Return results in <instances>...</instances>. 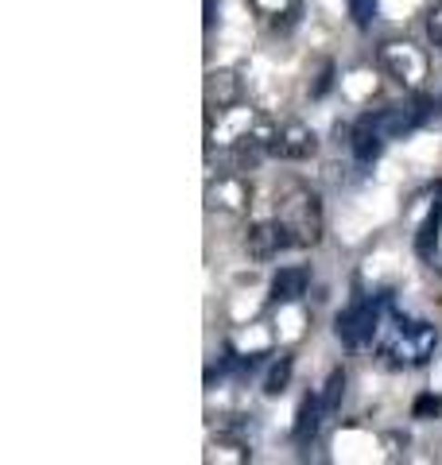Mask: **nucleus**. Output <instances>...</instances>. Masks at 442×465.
Segmentation results:
<instances>
[{"label": "nucleus", "instance_id": "nucleus-1", "mask_svg": "<svg viewBox=\"0 0 442 465\" xmlns=\"http://www.w3.org/2000/svg\"><path fill=\"white\" fill-rule=\"evenodd\" d=\"M276 222L287 229L291 237V249H315L322 241V202L311 186H299L291 183L279 191L276 202Z\"/></svg>", "mask_w": 442, "mask_h": 465}, {"label": "nucleus", "instance_id": "nucleus-2", "mask_svg": "<svg viewBox=\"0 0 442 465\" xmlns=\"http://www.w3.org/2000/svg\"><path fill=\"white\" fill-rule=\"evenodd\" d=\"M438 349V330L427 322H396V330L380 345V361L392 369H416L427 365Z\"/></svg>", "mask_w": 442, "mask_h": 465}, {"label": "nucleus", "instance_id": "nucleus-3", "mask_svg": "<svg viewBox=\"0 0 442 465\" xmlns=\"http://www.w3.org/2000/svg\"><path fill=\"white\" fill-rule=\"evenodd\" d=\"M377 63H380V70H385L392 82H400L404 90H419L423 78H427V70H431V58H427V51L416 47V43H407V39L380 43Z\"/></svg>", "mask_w": 442, "mask_h": 465}, {"label": "nucleus", "instance_id": "nucleus-4", "mask_svg": "<svg viewBox=\"0 0 442 465\" xmlns=\"http://www.w3.org/2000/svg\"><path fill=\"white\" fill-rule=\"evenodd\" d=\"M380 307H385L380 299H361L337 314L334 330H337V338H342V345L361 349V345L373 341V333L380 330Z\"/></svg>", "mask_w": 442, "mask_h": 465}, {"label": "nucleus", "instance_id": "nucleus-5", "mask_svg": "<svg viewBox=\"0 0 442 465\" xmlns=\"http://www.w3.org/2000/svg\"><path fill=\"white\" fill-rule=\"evenodd\" d=\"M431 116V101L427 97H407V101H396V105L373 113L377 128L385 133V140H396V136H407Z\"/></svg>", "mask_w": 442, "mask_h": 465}, {"label": "nucleus", "instance_id": "nucleus-6", "mask_svg": "<svg viewBox=\"0 0 442 465\" xmlns=\"http://www.w3.org/2000/svg\"><path fill=\"white\" fill-rule=\"evenodd\" d=\"M315 133L306 124H299V121H291V124H284V128H276L272 133V143H268V152L272 155H279V159H306V155H315Z\"/></svg>", "mask_w": 442, "mask_h": 465}, {"label": "nucleus", "instance_id": "nucleus-7", "mask_svg": "<svg viewBox=\"0 0 442 465\" xmlns=\"http://www.w3.org/2000/svg\"><path fill=\"white\" fill-rule=\"evenodd\" d=\"M245 249H248V256L268 260L279 249H291V237H287V229L279 222H256L253 229H248V237H245Z\"/></svg>", "mask_w": 442, "mask_h": 465}, {"label": "nucleus", "instance_id": "nucleus-8", "mask_svg": "<svg viewBox=\"0 0 442 465\" xmlns=\"http://www.w3.org/2000/svg\"><path fill=\"white\" fill-rule=\"evenodd\" d=\"M322 415H326V407H322V396H303L299 411H295V427H291V439L295 446H311L322 430Z\"/></svg>", "mask_w": 442, "mask_h": 465}, {"label": "nucleus", "instance_id": "nucleus-9", "mask_svg": "<svg viewBox=\"0 0 442 465\" xmlns=\"http://www.w3.org/2000/svg\"><path fill=\"white\" fill-rule=\"evenodd\" d=\"M349 148H353V155H357L361 163H373V159L380 155V148H385V133L377 128L373 113L361 116V121L353 124V133H349Z\"/></svg>", "mask_w": 442, "mask_h": 465}, {"label": "nucleus", "instance_id": "nucleus-10", "mask_svg": "<svg viewBox=\"0 0 442 465\" xmlns=\"http://www.w3.org/2000/svg\"><path fill=\"white\" fill-rule=\"evenodd\" d=\"M248 183L241 179V174H221V179L210 186V202L221 210H245L248 206Z\"/></svg>", "mask_w": 442, "mask_h": 465}, {"label": "nucleus", "instance_id": "nucleus-11", "mask_svg": "<svg viewBox=\"0 0 442 465\" xmlns=\"http://www.w3.org/2000/svg\"><path fill=\"white\" fill-rule=\"evenodd\" d=\"M306 295V268H279L272 275V302H295Z\"/></svg>", "mask_w": 442, "mask_h": 465}, {"label": "nucleus", "instance_id": "nucleus-12", "mask_svg": "<svg viewBox=\"0 0 442 465\" xmlns=\"http://www.w3.org/2000/svg\"><path fill=\"white\" fill-rule=\"evenodd\" d=\"M438 229H442V198L435 202V210L423 217V225H419V232H416V252H419L423 260L435 256V249H438Z\"/></svg>", "mask_w": 442, "mask_h": 465}, {"label": "nucleus", "instance_id": "nucleus-13", "mask_svg": "<svg viewBox=\"0 0 442 465\" xmlns=\"http://www.w3.org/2000/svg\"><path fill=\"white\" fill-rule=\"evenodd\" d=\"M291 369H295V361L284 353L272 365V372H268V381H264V391H268V396H279V391H284L287 384H291Z\"/></svg>", "mask_w": 442, "mask_h": 465}, {"label": "nucleus", "instance_id": "nucleus-14", "mask_svg": "<svg viewBox=\"0 0 442 465\" xmlns=\"http://www.w3.org/2000/svg\"><path fill=\"white\" fill-rule=\"evenodd\" d=\"M264 20H272V24H279V16H291L295 8H299V0H248Z\"/></svg>", "mask_w": 442, "mask_h": 465}, {"label": "nucleus", "instance_id": "nucleus-15", "mask_svg": "<svg viewBox=\"0 0 442 465\" xmlns=\"http://www.w3.org/2000/svg\"><path fill=\"white\" fill-rule=\"evenodd\" d=\"M342 391H346V372L334 369L330 381H326V391H322V407H326V415L337 411V403H342Z\"/></svg>", "mask_w": 442, "mask_h": 465}, {"label": "nucleus", "instance_id": "nucleus-16", "mask_svg": "<svg viewBox=\"0 0 442 465\" xmlns=\"http://www.w3.org/2000/svg\"><path fill=\"white\" fill-rule=\"evenodd\" d=\"M349 16H353L357 27H368L373 16H377V0H349Z\"/></svg>", "mask_w": 442, "mask_h": 465}, {"label": "nucleus", "instance_id": "nucleus-17", "mask_svg": "<svg viewBox=\"0 0 442 465\" xmlns=\"http://www.w3.org/2000/svg\"><path fill=\"white\" fill-rule=\"evenodd\" d=\"M411 415H416V419H435V415H442V396H431V391H427V396L416 400Z\"/></svg>", "mask_w": 442, "mask_h": 465}, {"label": "nucleus", "instance_id": "nucleus-18", "mask_svg": "<svg viewBox=\"0 0 442 465\" xmlns=\"http://www.w3.org/2000/svg\"><path fill=\"white\" fill-rule=\"evenodd\" d=\"M427 35H431L435 47H442V5H435L427 12Z\"/></svg>", "mask_w": 442, "mask_h": 465}, {"label": "nucleus", "instance_id": "nucleus-19", "mask_svg": "<svg viewBox=\"0 0 442 465\" xmlns=\"http://www.w3.org/2000/svg\"><path fill=\"white\" fill-rule=\"evenodd\" d=\"M214 24V0H206V27Z\"/></svg>", "mask_w": 442, "mask_h": 465}, {"label": "nucleus", "instance_id": "nucleus-20", "mask_svg": "<svg viewBox=\"0 0 442 465\" xmlns=\"http://www.w3.org/2000/svg\"><path fill=\"white\" fill-rule=\"evenodd\" d=\"M435 198H442V179H438V183H435Z\"/></svg>", "mask_w": 442, "mask_h": 465}]
</instances>
